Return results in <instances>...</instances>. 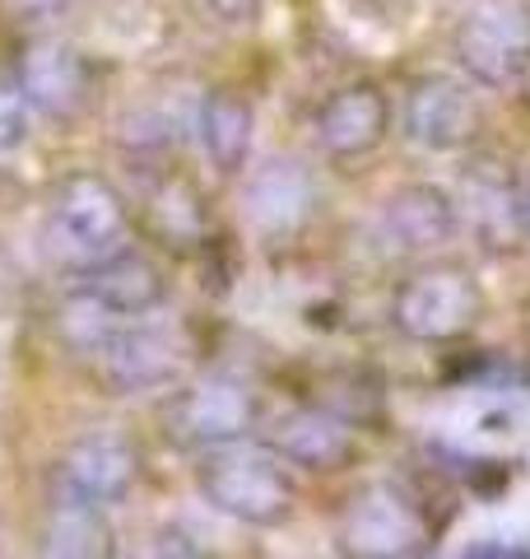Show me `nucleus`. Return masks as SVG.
Masks as SVG:
<instances>
[{"mask_svg": "<svg viewBox=\"0 0 530 559\" xmlns=\"http://www.w3.org/2000/svg\"><path fill=\"white\" fill-rule=\"evenodd\" d=\"M456 66L484 90H507L530 75V0H474L456 24Z\"/></svg>", "mask_w": 530, "mask_h": 559, "instance_id": "4", "label": "nucleus"}, {"mask_svg": "<svg viewBox=\"0 0 530 559\" xmlns=\"http://www.w3.org/2000/svg\"><path fill=\"white\" fill-rule=\"evenodd\" d=\"M461 229V210L433 182H405L382 201L377 238L400 257H423L451 242Z\"/></svg>", "mask_w": 530, "mask_h": 559, "instance_id": "11", "label": "nucleus"}, {"mask_svg": "<svg viewBox=\"0 0 530 559\" xmlns=\"http://www.w3.org/2000/svg\"><path fill=\"white\" fill-rule=\"evenodd\" d=\"M316 145H322L330 159H363L373 154L386 131H392V98H386L373 80L345 84L335 90L322 108H316Z\"/></svg>", "mask_w": 530, "mask_h": 559, "instance_id": "12", "label": "nucleus"}, {"mask_svg": "<svg viewBox=\"0 0 530 559\" xmlns=\"http://www.w3.org/2000/svg\"><path fill=\"white\" fill-rule=\"evenodd\" d=\"M127 238H131V210L117 197V187L98 178V173H70L61 191L51 197L38 234L43 257L51 266L80 280L127 252L131 248Z\"/></svg>", "mask_w": 530, "mask_h": 559, "instance_id": "1", "label": "nucleus"}, {"mask_svg": "<svg viewBox=\"0 0 530 559\" xmlns=\"http://www.w3.org/2000/svg\"><path fill=\"white\" fill-rule=\"evenodd\" d=\"M140 476V452L121 429H88L61 452L57 499H75L88 509H112L131 495Z\"/></svg>", "mask_w": 530, "mask_h": 559, "instance_id": "8", "label": "nucleus"}, {"mask_svg": "<svg viewBox=\"0 0 530 559\" xmlns=\"http://www.w3.org/2000/svg\"><path fill=\"white\" fill-rule=\"evenodd\" d=\"M480 312H484V294L474 285V275L466 266H447V261L400 280V289L392 299L396 331L419 345L461 341L466 331L480 322Z\"/></svg>", "mask_w": 530, "mask_h": 559, "instance_id": "5", "label": "nucleus"}, {"mask_svg": "<svg viewBox=\"0 0 530 559\" xmlns=\"http://www.w3.org/2000/svg\"><path fill=\"white\" fill-rule=\"evenodd\" d=\"M33 108L14 70H0V154H14L28 140Z\"/></svg>", "mask_w": 530, "mask_h": 559, "instance_id": "20", "label": "nucleus"}, {"mask_svg": "<svg viewBox=\"0 0 530 559\" xmlns=\"http://www.w3.org/2000/svg\"><path fill=\"white\" fill-rule=\"evenodd\" d=\"M196 485L205 503L242 527H285L293 518V480L285 476V462L270 448H215L196 466Z\"/></svg>", "mask_w": 530, "mask_h": 559, "instance_id": "2", "label": "nucleus"}, {"mask_svg": "<svg viewBox=\"0 0 530 559\" xmlns=\"http://www.w3.org/2000/svg\"><path fill=\"white\" fill-rule=\"evenodd\" d=\"M466 210L489 248H507V238H526L521 229V187L498 164H480L466 173Z\"/></svg>", "mask_w": 530, "mask_h": 559, "instance_id": "17", "label": "nucleus"}, {"mask_svg": "<svg viewBox=\"0 0 530 559\" xmlns=\"http://www.w3.org/2000/svg\"><path fill=\"white\" fill-rule=\"evenodd\" d=\"M400 131L410 145L429 150V154H456L480 131V103H474L466 80L437 75L433 70V75L410 80V90H405Z\"/></svg>", "mask_w": 530, "mask_h": 559, "instance_id": "9", "label": "nucleus"}, {"mask_svg": "<svg viewBox=\"0 0 530 559\" xmlns=\"http://www.w3.org/2000/svg\"><path fill=\"white\" fill-rule=\"evenodd\" d=\"M270 452L279 462H293L316 476L345 471L359 452V433L345 415H335L326 406H298L289 415H279L270 425Z\"/></svg>", "mask_w": 530, "mask_h": 559, "instance_id": "14", "label": "nucleus"}, {"mask_svg": "<svg viewBox=\"0 0 530 559\" xmlns=\"http://www.w3.org/2000/svg\"><path fill=\"white\" fill-rule=\"evenodd\" d=\"M196 14H205L209 24H224V28H238V24H252L261 0H191Z\"/></svg>", "mask_w": 530, "mask_h": 559, "instance_id": "21", "label": "nucleus"}, {"mask_svg": "<svg viewBox=\"0 0 530 559\" xmlns=\"http://www.w3.org/2000/svg\"><path fill=\"white\" fill-rule=\"evenodd\" d=\"M149 219H154V229L168 238V248H172V242H186L191 234L201 229V210H196V197H191V187H186V182H164V187H154V191H149Z\"/></svg>", "mask_w": 530, "mask_h": 559, "instance_id": "19", "label": "nucleus"}, {"mask_svg": "<svg viewBox=\"0 0 530 559\" xmlns=\"http://www.w3.org/2000/svg\"><path fill=\"white\" fill-rule=\"evenodd\" d=\"M345 559H423L433 540L423 503L396 480H373L345 503L335 527Z\"/></svg>", "mask_w": 530, "mask_h": 559, "instance_id": "3", "label": "nucleus"}, {"mask_svg": "<svg viewBox=\"0 0 530 559\" xmlns=\"http://www.w3.org/2000/svg\"><path fill=\"white\" fill-rule=\"evenodd\" d=\"M256 415H261V396L252 382H242L233 373H205L172 392L164 425L182 448L215 452V448L242 443L252 433Z\"/></svg>", "mask_w": 530, "mask_h": 559, "instance_id": "6", "label": "nucleus"}, {"mask_svg": "<svg viewBox=\"0 0 530 559\" xmlns=\"http://www.w3.org/2000/svg\"><path fill=\"white\" fill-rule=\"evenodd\" d=\"M5 5L20 14V20H51V14H61L70 0H5Z\"/></svg>", "mask_w": 530, "mask_h": 559, "instance_id": "23", "label": "nucleus"}, {"mask_svg": "<svg viewBox=\"0 0 530 559\" xmlns=\"http://www.w3.org/2000/svg\"><path fill=\"white\" fill-rule=\"evenodd\" d=\"M117 536L103 509H88L75 499H57L47 513V527L38 540V559H112Z\"/></svg>", "mask_w": 530, "mask_h": 559, "instance_id": "18", "label": "nucleus"}, {"mask_svg": "<svg viewBox=\"0 0 530 559\" xmlns=\"http://www.w3.org/2000/svg\"><path fill=\"white\" fill-rule=\"evenodd\" d=\"M131 559H196V550H191V540L182 532H154L131 550Z\"/></svg>", "mask_w": 530, "mask_h": 559, "instance_id": "22", "label": "nucleus"}, {"mask_svg": "<svg viewBox=\"0 0 530 559\" xmlns=\"http://www.w3.org/2000/svg\"><path fill=\"white\" fill-rule=\"evenodd\" d=\"M461 559H521L511 546H503V540H480V546H470Z\"/></svg>", "mask_w": 530, "mask_h": 559, "instance_id": "24", "label": "nucleus"}, {"mask_svg": "<svg viewBox=\"0 0 530 559\" xmlns=\"http://www.w3.org/2000/svg\"><path fill=\"white\" fill-rule=\"evenodd\" d=\"M312 201H316L312 178L298 159H265L246 173L242 210H246V224H252L265 242L293 238L308 224Z\"/></svg>", "mask_w": 530, "mask_h": 559, "instance_id": "13", "label": "nucleus"}, {"mask_svg": "<svg viewBox=\"0 0 530 559\" xmlns=\"http://www.w3.org/2000/svg\"><path fill=\"white\" fill-rule=\"evenodd\" d=\"M80 285L121 322H140L164 304V275H158L154 261L145 252H135V248L112 257L108 266H98L94 275H84Z\"/></svg>", "mask_w": 530, "mask_h": 559, "instance_id": "16", "label": "nucleus"}, {"mask_svg": "<svg viewBox=\"0 0 530 559\" xmlns=\"http://www.w3.org/2000/svg\"><path fill=\"white\" fill-rule=\"evenodd\" d=\"M521 229H526V238H530V182L521 187Z\"/></svg>", "mask_w": 530, "mask_h": 559, "instance_id": "25", "label": "nucleus"}, {"mask_svg": "<svg viewBox=\"0 0 530 559\" xmlns=\"http://www.w3.org/2000/svg\"><path fill=\"white\" fill-rule=\"evenodd\" d=\"M14 75L28 94V108H38L51 121H75L94 98V66L84 61L80 47L61 38H33L20 51Z\"/></svg>", "mask_w": 530, "mask_h": 559, "instance_id": "10", "label": "nucleus"}, {"mask_svg": "<svg viewBox=\"0 0 530 559\" xmlns=\"http://www.w3.org/2000/svg\"><path fill=\"white\" fill-rule=\"evenodd\" d=\"M186 336L172 322H121L108 345L94 355L98 378L108 382L117 396H135V392H158L182 373L186 364Z\"/></svg>", "mask_w": 530, "mask_h": 559, "instance_id": "7", "label": "nucleus"}, {"mask_svg": "<svg viewBox=\"0 0 530 559\" xmlns=\"http://www.w3.org/2000/svg\"><path fill=\"white\" fill-rule=\"evenodd\" d=\"M252 127H256V112H252V98L246 94L215 90V94L201 98L196 135H201V150H205V159L215 164V173L238 178V173L246 168V154H252Z\"/></svg>", "mask_w": 530, "mask_h": 559, "instance_id": "15", "label": "nucleus"}]
</instances>
